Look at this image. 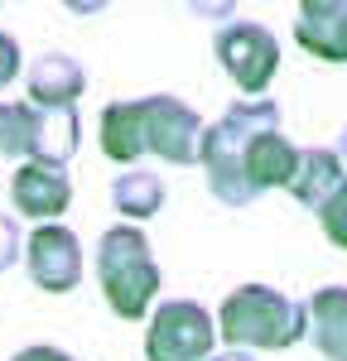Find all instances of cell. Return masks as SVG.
<instances>
[{
    "instance_id": "obj_12",
    "label": "cell",
    "mask_w": 347,
    "mask_h": 361,
    "mask_svg": "<svg viewBox=\"0 0 347 361\" xmlns=\"http://www.w3.org/2000/svg\"><path fill=\"white\" fill-rule=\"evenodd\" d=\"M299 169V145L285 135V130H260L251 145H246V178L256 193H270V188H289Z\"/></svg>"
},
{
    "instance_id": "obj_2",
    "label": "cell",
    "mask_w": 347,
    "mask_h": 361,
    "mask_svg": "<svg viewBox=\"0 0 347 361\" xmlns=\"http://www.w3.org/2000/svg\"><path fill=\"white\" fill-rule=\"evenodd\" d=\"M217 333L241 352H285L299 337H309V304L270 284H236L222 299Z\"/></svg>"
},
{
    "instance_id": "obj_19",
    "label": "cell",
    "mask_w": 347,
    "mask_h": 361,
    "mask_svg": "<svg viewBox=\"0 0 347 361\" xmlns=\"http://www.w3.org/2000/svg\"><path fill=\"white\" fill-rule=\"evenodd\" d=\"M25 250V236H20V222L15 217H0V275L15 265V255Z\"/></svg>"
},
{
    "instance_id": "obj_23",
    "label": "cell",
    "mask_w": 347,
    "mask_h": 361,
    "mask_svg": "<svg viewBox=\"0 0 347 361\" xmlns=\"http://www.w3.org/2000/svg\"><path fill=\"white\" fill-rule=\"evenodd\" d=\"M333 149H338V159H343V164H347V126H343V130H338V140H333Z\"/></svg>"
},
{
    "instance_id": "obj_5",
    "label": "cell",
    "mask_w": 347,
    "mask_h": 361,
    "mask_svg": "<svg viewBox=\"0 0 347 361\" xmlns=\"http://www.w3.org/2000/svg\"><path fill=\"white\" fill-rule=\"evenodd\" d=\"M212 54L227 68V78L236 82L241 102L246 97L260 102L265 87L275 82V68H280V39L256 20H231V25H222L212 34Z\"/></svg>"
},
{
    "instance_id": "obj_14",
    "label": "cell",
    "mask_w": 347,
    "mask_h": 361,
    "mask_svg": "<svg viewBox=\"0 0 347 361\" xmlns=\"http://www.w3.org/2000/svg\"><path fill=\"white\" fill-rule=\"evenodd\" d=\"M83 145V121L73 106H34V140H29V159L39 164H58L68 169V159Z\"/></svg>"
},
{
    "instance_id": "obj_16",
    "label": "cell",
    "mask_w": 347,
    "mask_h": 361,
    "mask_svg": "<svg viewBox=\"0 0 347 361\" xmlns=\"http://www.w3.org/2000/svg\"><path fill=\"white\" fill-rule=\"evenodd\" d=\"M111 207L130 226L145 222V217H154V212L164 207V183H159V173H150V169H126V173H116L111 178Z\"/></svg>"
},
{
    "instance_id": "obj_20",
    "label": "cell",
    "mask_w": 347,
    "mask_h": 361,
    "mask_svg": "<svg viewBox=\"0 0 347 361\" xmlns=\"http://www.w3.org/2000/svg\"><path fill=\"white\" fill-rule=\"evenodd\" d=\"M15 73H20V44L0 29V87L15 82Z\"/></svg>"
},
{
    "instance_id": "obj_13",
    "label": "cell",
    "mask_w": 347,
    "mask_h": 361,
    "mask_svg": "<svg viewBox=\"0 0 347 361\" xmlns=\"http://www.w3.org/2000/svg\"><path fill=\"white\" fill-rule=\"evenodd\" d=\"M309 342L323 361H347V284H323L309 294Z\"/></svg>"
},
{
    "instance_id": "obj_21",
    "label": "cell",
    "mask_w": 347,
    "mask_h": 361,
    "mask_svg": "<svg viewBox=\"0 0 347 361\" xmlns=\"http://www.w3.org/2000/svg\"><path fill=\"white\" fill-rule=\"evenodd\" d=\"M10 361H73L68 352H58V347H20Z\"/></svg>"
},
{
    "instance_id": "obj_18",
    "label": "cell",
    "mask_w": 347,
    "mask_h": 361,
    "mask_svg": "<svg viewBox=\"0 0 347 361\" xmlns=\"http://www.w3.org/2000/svg\"><path fill=\"white\" fill-rule=\"evenodd\" d=\"M318 226H323V236H328L338 250H347V183L333 193V202L318 212Z\"/></svg>"
},
{
    "instance_id": "obj_9",
    "label": "cell",
    "mask_w": 347,
    "mask_h": 361,
    "mask_svg": "<svg viewBox=\"0 0 347 361\" xmlns=\"http://www.w3.org/2000/svg\"><path fill=\"white\" fill-rule=\"evenodd\" d=\"M294 44L323 63H347V0H304L294 10Z\"/></svg>"
},
{
    "instance_id": "obj_10",
    "label": "cell",
    "mask_w": 347,
    "mask_h": 361,
    "mask_svg": "<svg viewBox=\"0 0 347 361\" xmlns=\"http://www.w3.org/2000/svg\"><path fill=\"white\" fill-rule=\"evenodd\" d=\"M87 87V73L73 54H39L25 68V92L34 106H73Z\"/></svg>"
},
{
    "instance_id": "obj_3",
    "label": "cell",
    "mask_w": 347,
    "mask_h": 361,
    "mask_svg": "<svg viewBox=\"0 0 347 361\" xmlns=\"http://www.w3.org/2000/svg\"><path fill=\"white\" fill-rule=\"evenodd\" d=\"M97 284L116 318L135 323L150 313V304L159 299V265L140 226L121 222L97 236Z\"/></svg>"
},
{
    "instance_id": "obj_22",
    "label": "cell",
    "mask_w": 347,
    "mask_h": 361,
    "mask_svg": "<svg viewBox=\"0 0 347 361\" xmlns=\"http://www.w3.org/2000/svg\"><path fill=\"white\" fill-rule=\"evenodd\" d=\"M212 361H256V357H251V352H241V347H231V352H217Z\"/></svg>"
},
{
    "instance_id": "obj_1",
    "label": "cell",
    "mask_w": 347,
    "mask_h": 361,
    "mask_svg": "<svg viewBox=\"0 0 347 361\" xmlns=\"http://www.w3.org/2000/svg\"><path fill=\"white\" fill-rule=\"evenodd\" d=\"M260 130H280V106L270 97L260 102H236L217 116L202 135V169H207V193L227 207H251L256 202V188L246 178V145L260 135Z\"/></svg>"
},
{
    "instance_id": "obj_8",
    "label": "cell",
    "mask_w": 347,
    "mask_h": 361,
    "mask_svg": "<svg viewBox=\"0 0 347 361\" xmlns=\"http://www.w3.org/2000/svg\"><path fill=\"white\" fill-rule=\"evenodd\" d=\"M10 202H15L20 217L49 226L54 217L68 212V202H73V178H68V169H58V164L25 159V164L15 169V178H10Z\"/></svg>"
},
{
    "instance_id": "obj_17",
    "label": "cell",
    "mask_w": 347,
    "mask_h": 361,
    "mask_svg": "<svg viewBox=\"0 0 347 361\" xmlns=\"http://www.w3.org/2000/svg\"><path fill=\"white\" fill-rule=\"evenodd\" d=\"M29 140H34V106L0 102V154L5 159H29Z\"/></svg>"
},
{
    "instance_id": "obj_7",
    "label": "cell",
    "mask_w": 347,
    "mask_h": 361,
    "mask_svg": "<svg viewBox=\"0 0 347 361\" xmlns=\"http://www.w3.org/2000/svg\"><path fill=\"white\" fill-rule=\"evenodd\" d=\"M25 270L44 294H73L83 284V241L68 226H34L25 241Z\"/></svg>"
},
{
    "instance_id": "obj_4",
    "label": "cell",
    "mask_w": 347,
    "mask_h": 361,
    "mask_svg": "<svg viewBox=\"0 0 347 361\" xmlns=\"http://www.w3.org/2000/svg\"><path fill=\"white\" fill-rule=\"evenodd\" d=\"M217 318H207V308L193 299H164L150 313V333H145V357L150 361H212L217 357Z\"/></svg>"
},
{
    "instance_id": "obj_15",
    "label": "cell",
    "mask_w": 347,
    "mask_h": 361,
    "mask_svg": "<svg viewBox=\"0 0 347 361\" xmlns=\"http://www.w3.org/2000/svg\"><path fill=\"white\" fill-rule=\"evenodd\" d=\"M97 140H102L106 159L135 169V159L150 154L145 149V130H140V102H111L102 111V121H97Z\"/></svg>"
},
{
    "instance_id": "obj_6",
    "label": "cell",
    "mask_w": 347,
    "mask_h": 361,
    "mask_svg": "<svg viewBox=\"0 0 347 361\" xmlns=\"http://www.w3.org/2000/svg\"><path fill=\"white\" fill-rule=\"evenodd\" d=\"M140 130H145V149L159 154L164 164H202V135L207 126L198 121V111L188 102H178L169 92L140 97Z\"/></svg>"
},
{
    "instance_id": "obj_11",
    "label": "cell",
    "mask_w": 347,
    "mask_h": 361,
    "mask_svg": "<svg viewBox=\"0 0 347 361\" xmlns=\"http://www.w3.org/2000/svg\"><path fill=\"white\" fill-rule=\"evenodd\" d=\"M343 183H347V164L338 159V149H328V145L299 149V169H294V178H289L294 202H304L309 212H323Z\"/></svg>"
}]
</instances>
